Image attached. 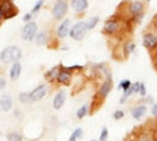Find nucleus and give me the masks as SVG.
<instances>
[{
    "label": "nucleus",
    "mask_w": 157,
    "mask_h": 141,
    "mask_svg": "<svg viewBox=\"0 0 157 141\" xmlns=\"http://www.w3.org/2000/svg\"><path fill=\"white\" fill-rule=\"evenodd\" d=\"M147 6L146 0H124L118 5L115 13L124 19H132L140 13H146Z\"/></svg>",
    "instance_id": "1"
},
{
    "label": "nucleus",
    "mask_w": 157,
    "mask_h": 141,
    "mask_svg": "<svg viewBox=\"0 0 157 141\" xmlns=\"http://www.w3.org/2000/svg\"><path fill=\"white\" fill-rule=\"evenodd\" d=\"M124 141H154V138H153L148 125L143 124L140 127H135L131 132H128V135L124 138Z\"/></svg>",
    "instance_id": "2"
},
{
    "label": "nucleus",
    "mask_w": 157,
    "mask_h": 141,
    "mask_svg": "<svg viewBox=\"0 0 157 141\" xmlns=\"http://www.w3.org/2000/svg\"><path fill=\"white\" fill-rule=\"evenodd\" d=\"M22 57V51L16 45H9L0 52V61L3 64H9V63H17Z\"/></svg>",
    "instance_id": "3"
},
{
    "label": "nucleus",
    "mask_w": 157,
    "mask_h": 141,
    "mask_svg": "<svg viewBox=\"0 0 157 141\" xmlns=\"http://www.w3.org/2000/svg\"><path fill=\"white\" fill-rule=\"evenodd\" d=\"M0 12L3 15V19H13L19 15V7H17L13 0H0Z\"/></svg>",
    "instance_id": "4"
},
{
    "label": "nucleus",
    "mask_w": 157,
    "mask_h": 141,
    "mask_svg": "<svg viewBox=\"0 0 157 141\" xmlns=\"http://www.w3.org/2000/svg\"><path fill=\"white\" fill-rule=\"evenodd\" d=\"M36 34H38V23L34 22V21L25 23V26H23L22 31H21V36H22V40L26 41V42L35 41Z\"/></svg>",
    "instance_id": "5"
},
{
    "label": "nucleus",
    "mask_w": 157,
    "mask_h": 141,
    "mask_svg": "<svg viewBox=\"0 0 157 141\" xmlns=\"http://www.w3.org/2000/svg\"><path fill=\"white\" fill-rule=\"evenodd\" d=\"M73 76L74 73L70 70L68 67L60 64V73H58V77H57V85L58 86H70L71 82H73Z\"/></svg>",
    "instance_id": "6"
},
{
    "label": "nucleus",
    "mask_w": 157,
    "mask_h": 141,
    "mask_svg": "<svg viewBox=\"0 0 157 141\" xmlns=\"http://www.w3.org/2000/svg\"><path fill=\"white\" fill-rule=\"evenodd\" d=\"M86 32H87L86 22L80 21V22H77L76 25H73V26H71V29H70V36H71L74 41H82L84 38Z\"/></svg>",
    "instance_id": "7"
},
{
    "label": "nucleus",
    "mask_w": 157,
    "mask_h": 141,
    "mask_svg": "<svg viewBox=\"0 0 157 141\" xmlns=\"http://www.w3.org/2000/svg\"><path fill=\"white\" fill-rule=\"evenodd\" d=\"M68 3L67 2H57L56 5L52 6V17L56 19V21H61V19H64V16L67 15L68 12Z\"/></svg>",
    "instance_id": "8"
},
{
    "label": "nucleus",
    "mask_w": 157,
    "mask_h": 141,
    "mask_svg": "<svg viewBox=\"0 0 157 141\" xmlns=\"http://www.w3.org/2000/svg\"><path fill=\"white\" fill-rule=\"evenodd\" d=\"M47 92H48L47 85H44V83H42V85H38L32 92H29V99H31V103L44 99L45 95H47Z\"/></svg>",
    "instance_id": "9"
},
{
    "label": "nucleus",
    "mask_w": 157,
    "mask_h": 141,
    "mask_svg": "<svg viewBox=\"0 0 157 141\" xmlns=\"http://www.w3.org/2000/svg\"><path fill=\"white\" fill-rule=\"evenodd\" d=\"M70 29H71V21L70 19H63L61 25L57 28L56 34L58 36V40H64V38H67L68 35H70Z\"/></svg>",
    "instance_id": "10"
},
{
    "label": "nucleus",
    "mask_w": 157,
    "mask_h": 141,
    "mask_svg": "<svg viewBox=\"0 0 157 141\" xmlns=\"http://www.w3.org/2000/svg\"><path fill=\"white\" fill-rule=\"evenodd\" d=\"M112 89H113L112 79H111V80H102V83L98 86V90H96V93H98L99 96H102L103 99H106L108 95L112 92Z\"/></svg>",
    "instance_id": "11"
},
{
    "label": "nucleus",
    "mask_w": 157,
    "mask_h": 141,
    "mask_svg": "<svg viewBox=\"0 0 157 141\" xmlns=\"http://www.w3.org/2000/svg\"><path fill=\"white\" fill-rule=\"evenodd\" d=\"M13 108V96L10 93H3L0 96V111L2 112H9Z\"/></svg>",
    "instance_id": "12"
},
{
    "label": "nucleus",
    "mask_w": 157,
    "mask_h": 141,
    "mask_svg": "<svg viewBox=\"0 0 157 141\" xmlns=\"http://www.w3.org/2000/svg\"><path fill=\"white\" fill-rule=\"evenodd\" d=\"M147 111H148V106L147 105H143V103H137L135 106L131 108V116L137 121L143 119L147 115Z\"/></svg>",
    "instance_id": "13"
},
{
    "label": "nucleus",
    "mask_w": 157,
    "mask_h": 141,
    "mask_svg": "<svg viewBox=\"0 0 157 141\" xmlns=\"http://www.w3.org/2000/svg\"><path fill=\"white\" fill-rule=\"evenodd\" d=\"M51 35H52V31L50 29H45V31H41L36 34V38H35V44L36 45H48V42L51 40Z\"/></svg>",
    "instance_id": "14"
},
{
    "label": "nucleus",
    "mask_w": 157,
    "mask_h": 141,
    "mask_svg": "<svg viewBox=\"0 0 157 141\" xmlns=\"http://www.w3.org/2000/svg\"><path fill=\"white\" fill-rule=\"evenodd\" d=\"M105 101H106V99H103L102 96H99L98 93H95V96L92 97V102H90V108H89L90 115H93V113L98 112V111L102 108V105H103V102Z\"/></svg>",
    "instance_id": "15"
},
{
    "label": "nucleus",
    "mask_w": 157,
    "mask_h": 141,
    "mask_svg": "<svg viewBox=\"0 0 157 141\" xmlns=\"http://www.w3.org/2000/svg\"><path fill=\"white\" fill-rule=\"evenodd\" d=\"M58 73H60V64H58V66H54V67H51L48 71H45L44 73L45 82H47V83H57Z\"/></svg>",
    "instance_id": "16"
},
{
    "label": "nucleus",
    "mask_w": 157,
    "mask_h": 141,
    "mask_svg": "<svg viewBox=\"0 0 157 141\" xmlns=\"http://www.w3.org/2000/svg\"><path fill=\"white\" fill-rule=\"evenodd\" d=\"M64 103H66V92L64 90H58L54 96V99H52V108L58 111V109H61L64 106Z\"/></svg>",
    "instance_id": "17"
},
{
    "label": "nucleus",
    "mask_w": 157,
    "mask_h": 141,
    "mask_svg": "<svg viewBox=\"0 0 157 141\" xmlns=\"http://www.w3.org/2000/svg\"><path fill=\"white\" fill-rule=\"evenodd\" d=\"M21 73H22V64L19 61L13 63L10 70H9V79H10L12 82H16V80L21 77Z\"/></svg>",
    "instance_id": "18"
},
{
    "label": "nucleus",
    "mask_w": 157,
    "mask_h": 141,
    "mask_svg": "<svg viewBox=\"0 0 157 141\" xmlns=\"http://www.w3.org/2000/svg\"><path fill=\"white\" fill-rule=\"evenodd\" d=\"M70 5L77 13H84V10L89 7V2L87 0H71Z\"/></svg>",
    "instance_id": "19"
},
{
    "label": "nucleus",
    "mask_w": 157,
    "mask_h": 141,
    "mask_svg": "<svg viewBox=\"0 0 157 141\" xmlns=\"http://www.w3.org/2000/svg\"><path fill=\"white\" fill-rule=\"evenodd\" d=\"M146 124L148 125V128H150V131H151V134H153V138H154V141H157V118H154V119H148Z\"/></svg>",
    "instance_id": "20"
},
{
    "label": "nucleus",
    "mask_w": 157,
    "mask_h": 141,
    "mask_svg": "<svg viewBox=\"0 0 157 141\" xmlns=\"http://www.w3.org/2000/svg\"><path fill=\"white\" fill-rule=\"evenodd\" d=\"M86 115H89V105H87V103L82 105V106L77 109V112H76V116H77V119H83Z\"/></svg>",
    "instance_id": "21"
},
{
    "label": "nucleus",
    "mask_w": 157,
    "mask_h": 141,
    "mask_svg": "<svg viewBox=\"0 0 157 141\" xmlns=\"http://www.w3.org/2000/svg\"><path fill=\"white\" fill-rule=\"evenodd\" d=\"M6 138H7V141H23V135L19 131H10V132H7Z\"/></svg>",
    "instance_id": "22"
},
{
    "label": "nucleus",
    "mask_w": 157,
    "mask_h": 141,
    "mask_svg": "<svg viewBox=\"0 0 157 141\" xmlns=\"http://www.w3.org/2000/svg\"><path fill=\"white\" fill-rule=\"evenodd\" d=\"M98 23H99V16H92L86 22V28H87V31H92V29H95V26Z\"/></svg>",
    "instance_id": "23"
},
{
    "label": "nucleus",
    "mask_w": 157,
    "mask_h": 141,
    "mask_svg": "<svg viewBox=\"0 0 157 141\" xmlns=\"http://www.w3.org/2000/svg\"><path fill=\"white\" fill-rule=\"evenodd\" d=\"M131 85H132V82H131V80H128V79L121 80V82H119V85H118V89H121V90H124V92H127L129 87H131Z\"/></svg>",
    "instance_id": "24"
},
{
    "label": "nucleus",
    "mask_w": 157,
    "mask_h": 141,
    "mask_svg": "<svg viewBox=\"0 0 157 141\" xmlns=\"http://www.w3.org/2000/svg\"><path fill=\"white\" fill-rule=\"evenodd\" d=\"M17 99L21 103H31V99H29V92H21Z\"/></svg>",
    "instance_id": "25"
},
{
    "label": "nucleus",
    "mask_w": 157,
    "mask_h": 141,
    "mask_svg": "<svg viewBox=\"0 0 157 141\" xmlns=\"http://www.w3.org/2000/svg\"><path fill=\"white\" fill-rule=\"evenodd\" d=\"M44 3H45V0H38V2L35 3V6L32 7V12H31V13H32V15H35V13H38V12L41 10V7L44 6Z\"/></svg>",
    "instance_id": "26"
},
{
    "label": "nucleus",
    "mask_w": 157,
    "mask_h": 141,
    "mask_svg": "<svg viewBox=\"0 0 157 141\" xmlns=\"http://www.w3.org/2000/svg\"><path fill=\"white\" fill-rule=\"evenodd\" d=\"M138 96H141V97H146L147 96V90H146V85L143 83V82H140V86H138V93H137Z\"/></svg>",
    "instance_id": "27"
},
{
    "label": "nucleus",
    "mask_w": 157,
    "mask_h": 141,
    "mask_svg": "<svg viewBox=\"0 0 157 141\" xmlns=\"http://www.w3.org/2000/svg\"><path fill=\"white\" fill-rule=\"evenodd\" d=\"M108 137H109V131H108L106 127H103L101 131V135H99V141H106Z\"/></svg>",
    "instance_id": "28"
},
{
    "label": "nucleus",
    "mask_w": 157,
    "mask_h": 141,
    "mask_svg": "<svg viewBox=\"0 0 157 141\" xmlns=\"http://www.w3.org/2000/svg\"><path fill=\"white\" fill-rule=\"evenodd\" d=\"M113 119H115V121H119V119H122L124 116H125V112H124V111H121V109H117V111H115V112H113Z\"/></svg>",
    "instance_id": "29"
},
{
    "label": "nucleus",
    "mask_w": 157,
    "mask_h": 141,
    "mask_svg": "<svg viewBox=\"0 0 157 141\" xmlns=\"http://www.w3.org/2000/svg\"><path fill=\"white\" fill-rule=\"evenodd\" d=\"M73 135L76 137V140H80V138H83V130L82 128H76L73 131Z\"/></svg>",
    "instance_id": "30"
},
{
    "label": "nucleus",
    "mask_w": 157,
    "mask_h": 141,
    "mask_svg": "<svg viewBox=\"0 0 157 141\" xmlns=\"http://www.w3.org/2000/svg\"><path fill=\"white\" fill-rule=\"evenodd\" d=\"M150 112H151L153 118H157V103H153L151 108H150Z\"/></svg>",
    "instance_id": "31"
},
{
    "label": "nucleus",
    "mask_w": 157,
    "mask_h": 141,
    "mask_svg": "<svg viewBox=\"0 0 157 141\" xmlns=\"http://www.w3.org/2000/svg\"><path fill=\"white\" fill-rule=\"evenodd\" d=\"M32 16H34V15H32V13H26V15H25V16H23V22H25V23L31 22V21H32Z\"/></svg>",
    "instance_id": "32"
},
{
    "label": "nucleus",
    "mask_w": 157,
    "mask_h": 141,
    "mask_svg": "<svg viewBox=\"0 0 157 141\" xmlns=\"http://www.w3.org/2000/svg\"><path fill=\"white\" fill-rule=\"evenodd\" d=\"M5 89H6V79L0 77V90H5Z\"/></svg>",
    "instance_id": "33"
},
{
    "label": "nucleus",
    "mask_w": 157,
    "mask_h": 141,
    "mask_svg": "<svg viewBox=\"0 0 157 141\" xmlns=\"http://www.w3.org/2000/svg\"><path fill=\"white\" fill-rule=\"evenodd\" d=\"M127 101H128V97H125V96H122V97L119 99V103H121V105H124V103H125Z\"/></svg>",
    "instance_id": "34"
},
{
    "label": "nucleus",
    "mask_w": 157,
    "mask_h": 141,
    "mask_svg": "<svg viewBox=\"0 0 157 141\" xmlns=\"http://www.w3.org/2000/svg\"><path fill=\"white\" fill-rule=\"evenodd\" d=\"M68 141H77V140H76V137L71 134V135H70V138H68Z\"/></svg>",
    "instance_id": "35"
},
{
    "label": "nucleus",
    "mask_w": 157,
    "mask_h": 141,
    "mask_svg": "<svg viewBox=\"0 0 157 141\" xmlns=\"http://www.w3.org/2000/svg\"><path fill=\"white\" fill-rule=\"evenodd\" d=\"M3 21H5V19H3V15H2V12H0V26H2V23H3Z\"/></svg>",
    "instance_id": "36"
},
{
    "label": "nucleus",
    "mask_w": 157,
    "mask_h": 141,
    "mask_svg": "<svg viewBox=\"0 0 157 141\" xmlns=\"http://www.w3.org/2000/svg\"><path fill=\"white\" fill-rule=\"evenodd\" d=\"M57 2H68V0H57Z\"/></svg>",
    "instance_id": "37"
},
{
    "label": "nucleus",
    "mask_w": 157,
    "mask_h": 141,
    "mask_svg": "<svg viewBox=\"0 0 157 141\" xmlns=\"http://www.w3.org/2000/svg\"><path fill=\"white\" fill-rule=\"evenodd\" d=\"M90 141H99V140H90Z\"/></svg>",
    "instance_id": "38"
},
{
    "label": "nucleus",
    "mask_w": 157,
    "mask_h": 141,
    "mask_svg": "<svg viewBox=\"0 0 157 141\" xmlns=\"http://www.w3.org/2000/svg\"><path fill=\"white\" fill-rule=\"evenodd\" d=\"M146 2H147V3H148V2H150V0H146Z\"/></svg>",
    "instance_id": "39"
},
{
    "label": "nucleus",
    "mask_w": 157,
    "mask_h": 141,
    "mask_svg": "<svg viewBox=\"0 0 157 141\" xmlns=\"http://www.w3.org/2000/svg\"><path fill=\"white\" fill-rule=\"evenodd\" d=\"M13 2H15V0H13Z\"/></svg>",
    "instance_id": "40"
}]
</instances>
